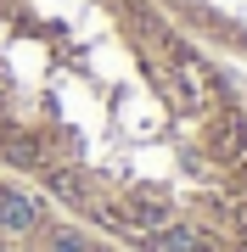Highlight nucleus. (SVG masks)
I'll list each match as a JSON object with an SVG mask.
<instances>
[{
  "instance_id": "nucleus-1",
  "label": "nucleus",
  "mask_w": 247,
  "mask_h": 252,
  "mask_svg": "<svg viewBox=\"0 0 247 252\" xmlns=\"http://www.w3.org/2000/svg\"><path fill=\"white\" fill-rule=\"evenodd\" d=\"M39 224V196L28 190H0V230L6 235H28Z\"/></svg>"
},
{
  "instance_id": "nucleus-5",
  "label": "nucleus",
  "mask_w": 247,
  "mask_h": 252,
  "mask_svg": "<svg viewBox=\"0 0 247 252\" xmlns=\"http://www.w3.org/2000/svg\"><path fill=\"white\" fill-rule=\"evenodd\" d=\"M11 162H23V168H34V146H28V140H23V146H11Z\"/></svg>"
},
{
  "instance_id": "nucleus-4",
  "label": "nucleus",
  "mask_w": 247,
  "mask_h": 252,
  "mask_svg": "<svg viewBox=\"0 0 247 252\" xmlns=\"http://www.w3.org/2000/svg\"><path fill=\"white\" fill-rule=\"evenodd\" d=\"M51 247H56V252H84V235H79V230H56Z\"/></svg>"
},
{
  "instance_id": "nucleus-3",
  "label": "nucleus",
  "mask_w": 247,
  "mask_h": 252,
  "mask_svg": "<svg viewBox=\"0 0 247 252\" xmlns=\"http://www.w3.org/2000/svg\"><path fill=\"white\" fill-rule=\"evenodd\" d=\"M45 185H51V190H56L62 202H84V185H79V174H73V168H56Z\"/></svg>"
},
{
  "instance_id": "nucleus-2",
  "label": "nucleus",
  "mask_w": 247,
  "mask_h": 252,
  "mask_svg": "<svg viewBox=\"0 0 247 252\" xmlns=\"http://www.w3.org/2000/svg\"><path fill=\"white\" fill-rule=\"evenodd\" d=\"M152 247H157V252H208V247H202V235H197L191 224H174V230H163Z\"/></svg>"
}]
</instances>
